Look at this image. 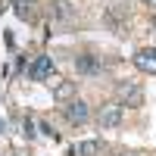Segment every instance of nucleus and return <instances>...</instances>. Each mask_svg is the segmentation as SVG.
<instances>
[{"instance_id":"1","label":"nucleus","mask_w":156,"mask_h":156,"mask_svg":"<svg viewBox=\"0 0 156 156\" xmlns=\"http://www.w3.org/2000/svg\"><path fill=\"white\" fill-rule=\"evenodd\" d=\"M122 115H125V106L119 100H112V103H106V106H100V112H97V122H100V128H115L122 122Z\"/></svg>"},{"instance_id":"2","label":"nucleus","mask_w":156,"mask_h":156,"mask_svg":"<svg viewBox=\"0 0 156 156\" xmlns=\"http://www.w3.org/2000/svg\"><path fill=\"white\" fill-rule=\"evenodd\" d=\"M119 97L125 100L122 106H140V103H144V90L134 81H125V84H119Z\"/></svg>"},{"instance_id":"3","label":"nucleus","mask_w":156,"mask_h":156,"mask_svg":"<svg viewBox=\"0 0 156 156\" xmlns=\"http://www.w3.org/2000/svg\"><path fill=\"white\" fill-rule=\"evenodd\" d=\"M87 115H90V109H87V103H84V100H72L69 106H66V119H69L72 125H84V122H87Z\"/></svg>"},{"instance_id":"4","label":"nucleus","mask_w":156,"mask_h":156,"mask_svg":"<svg viewBox=\"0 0 156 156\" xmlns=\"http://www.w3.org/2000/svg\"><path fill=\"white\" fill-rule=\"evenodd\" d=\"M134 66L140 72H156V47H144L134 53Z\"/></svg>"},{"instance_id":"5","label":"nucleus","mask_w":156,"mask_h":156,"mask_svg":"<svg viewBox=\"0 0 156 156\" xmlns=\"http://www.w3.org/2000/svg\"><path fill=\"white\" fill-rule=\"evenodd\" d=\"M50 72H53V59H50V56H37L31 62V69H28V75L34 78V81H44Z\"/></svg>"},{"instance_id":"6","label":"nucleus","mask_w":156,"mask_h":156,"mask_svg":"<svg viewBox=\"0 0 156 156\" xmlns=\"http://www.w3.org/2000/svg\"><path fill=\"white\" fill-rule=\"evenodd\" d=\"M50 16H53L56 22H69L75 16V6L69 3V0H53V6H50Z\"/></svg>"},{"instance_id":"7","label":"nucleus","mask_w":156,"mask_h":156,"mask_svg":"<svg viewBox=\"0 0 156 156\" xmlns=\"http://www.w3.org/2000/svg\"><path fill=\"white\" fill-rule=\"evenodd\" d=\"M75 69L84 72V75H97V72H100V62H97L94 56H78V59H75Z\"/></svg>"},{"instance_id":"8","label":"nucleus","mask_w":156,"mask_h":156,"mask_svg":"<svg viewBox=\"0 0 156 156\" xmlns=\"http://www.w3.org/2000/svg\"><path fill=\"white\" fill-rule=\"evenodd\" d=\"M100 153V140H84V144L72 147V156H97Z\"/></svg>"},{"instance_id":"9","label":"nucleus","mask_w":156,"mask_h":156,"mask_svg":"<svg viewBox=\"0 0 156 156\" xmlns=\"http://www.w3.org/2000/svg\"><path fill=\"white\" fill-rule=\"evenodd\" d=\"M53 97H56V100H72V97H75V81H59V84L53 87Z\"/></svg>"},{"instance_id":"10","label":"nucleus","mask_w":156,"mask_h":156,"mask_svg":"<svg viewBox=\"0 0 156 156\" xmlns=\"http://www.w3.org/2000/svg\"><path fill=\"white\" fill-rule=\"evenodd\" d=\"M16 12H19L22 19H28V0H19V3H16Z\"/></svg>"},{"instance_id":"11","label":"nucleus","mask_w":156,"mask_h":156,"mask_svg":"<svg viewBox=\"0 0 156 156\" xmlns=\"http://www.w3.org/2000/svg\"><path fill=\"white\" fill-rule=\"evenodd\" d=\"M22 134H25V137H28V140L34 137V131H31V122H22Z\"/></svg>"},{"instance_id":"12","label":"nucleus","mask_w":156,"mask_h":156,"mask_svg":"<svg viewBox=\"0 0 156 156\" xmlns=\"http://www.w3.org/2000/svg\"><path fill=\"white\" fill-rule=\"evenodd\" d=\"M122 156H140V153H122Z\"/></svg>"},{"instance_id":"13","label":"nucleus","mask_w":156,"mask_h":156,"mask_svg":"<svg viewBox=\"0 0 156 156\" xmlns=\"http://www.w3.org/2000/svg\"><path fill=\"white\" fill-rule=\"evenodd\" d=\"M144 3H147V0H144Z\"/></svg>"},{"instance_id":"14","label":"nucleus","mask_w":156,"mask_h":156,"mask_svg":"<svg viewBox=\"0 0 156 156\" xmlns=\"http://www.w3.org/2000/svg\"><path fill=\"white\" fill-rule=\"evenodd\" d=\"M28 3H31V0H28Z\"/></svg>"}]
</instances>
